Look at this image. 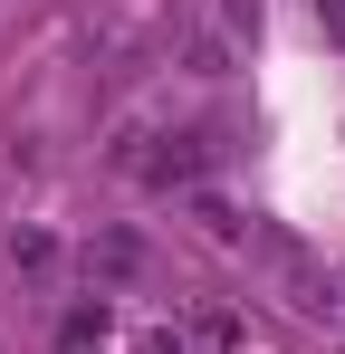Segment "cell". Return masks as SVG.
Returning a JSON list of instances; mask_svg holds the SVG:
<instances>
[{"mask_svg":"<svg viewBox=\"0 0 345 354\" xmlns=\"http://www.w3.org/2000/svg\"><path fill=\"white\" fill-rule=\"evenodd\" d=\"M221 39H259V0H221Z\"/></svg>","mask_w":345,"mask_h":354,"instance_id":"cell-1","label":"cell"},{"mask_svg":"<svg viewBox=\"0 0 345 354\" xmlns=\"http://www.w3.org/2000/svg\"><path fill=\"white\" fill-rule=\"evenodd\" d=\"M317 19H326V39H345V0H317Z\"/></svg>","mask_w":345,"mask_h":354,"instance_id":"cell-2","label":"cell"}]
</instances>
